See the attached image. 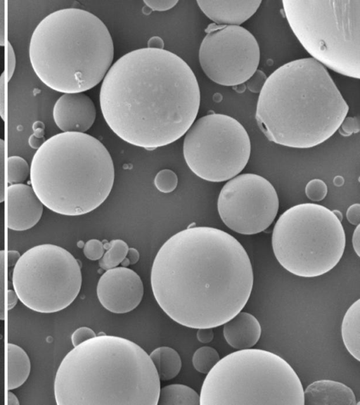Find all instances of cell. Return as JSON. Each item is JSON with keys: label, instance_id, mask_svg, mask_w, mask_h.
<instances>
[{"label": "cell", "instance_id": "obj_1", "mask_svg": "<svg viewBox=\"0 0 360 405\" xmlns=\"http://www.w3.org/2000/svg\"><path fill=\"white\" fill-rule=\"evenodd\" d=\"M150 282L155 300L173 321L191 328H213L242 311L254 276L236 238L219 229L193 226L161 246Z\"/></svg>", "mask_w": 360, "mask_h": 405}, {"label": "cell", "instance_id": "obj_2", "mask_svg": "<svg viewBox=\"0 0 360 405\" xmlns=\"http://www.w3.org/2000/svg\"><path fill=\"white\" fill-rule=\"evenodd\" d=\"M99 96L111 130L147 150L184 135L200 103L198 82L190 66L169 51L148 47L117 60L102 81Z\"/></svg>", "mask_w": 360, "mask_h": 405}, {"label": "cell", "instance_id": "obj_3", "mask_svg": "<svg viewBox=\"0 0 360 405\" xmlns=\"http://www.w3.org/2000/svg\"><path fill=\"white\" fill-rule=\"evenodd\" d=\"M348 111L349 105L326 68L305 58L281 65L266 78L255 119L269 141L309 148L330 138Z\"/></svg>", "mask_w": 360, "mask_h": 405}, {"label": "cell", "instance_id": "obj_4", "mask_svg": "<svg viewBox=\"0 0 360 405\" xmlns=\"http://www.w3.org/2000/svg\"><path fill=\"white\" fill-rule=\"evenodd\" d=\"M160 380L136 343L99 335L74 347L54 379L58 405H158Z\"/></svg>", "mask_w": 360, "mask_h": 405}, {"label": "cell", "instance_id": "obj_5", "mask_svg": "<svg viewBox=\"0 0 360 405\" xmlns=\"http://www.w3.org/2000/svg\"><path fill=\"white\" fill-rule=\"evenodd\" d=\"M113 58L112 39L104 22L77 8L45 16L29 43L35 75L46 86L63 94L84 92L98 84Z\"/></svg>", "mask_w": 360, "mask_h": 405}, {"label": "cell", "instance_id": "obj_6", "mask_svg": "<svg viewBox=\"0 0 360 405\" xmlns=\"http://www.w3.org/2000/svg\"><path fill=\"white\" fill-rule=\"evenodd\" d=\"M31 186L52 212L79 216L98 208L112 190L115 169L105 146L81 132H61L37 149L30 164Z\"/></svg>", "mask_w": 360, "mask_h": 405}, {"label": "cell", "instance_id": "obj_7", "mask_svg": "<svg viewBox=\"0 0 360 405\" xmlns=\"http://www.w3.org/2000/svg\"><path fill=\"white\" fill-rule=\"evenodd\" d=\"M200 405H304V388L281 356L245 349L220 359L207 374Z\"/></svg>", "mask_w": 360, "mask_h": 405}, {"label": "cell", "instance_id": "obj_8", "mask_svg": "<svg viewBox=\"0 0 360 405\" xmlns=\"http://www.w3.org/2000/svg\"><path fill=\"white\" fill-rule=\"evenodd\" d=\"M282 3L292 31L313 59L340 75L359 79V0Z\"/></svg>", "mask_w": 360, "mask_h": 405}, {"label": "cell", "instance_id": "obj_9", "mask_svg": "<svg viewBox=\"0 0 360 405\" xmlns=\"http://www.w3.org/2000/svg\"><path fill=\"white\" fill-rule=\"evenodd\" d=\"M346 243L341 221L332 210L315 203L294 205L281 214L271 245L278 263L304 278L322 276L341 259Z\"/></svg>", "mask_w": 360, "mask_h": 405}, {"label": "cell", "instance_id": "obj_10", "mask_svg": "<svg viewBox=\"0 0 360 405\" xmlns=\"http://www.w3.org/2000/svg\"><path fill=\"white\" fill-rule=\"evenodd\" d=\"M82 281L79 262L65 248L50 243L26 250L12 274L18 300L30 309L43 314L61 311L72 304Z\"/></svg>", "mask_w": 360, "mask_h": 405}, {"label": "cell", "instance_id": "obj_11", "mask_svg": "<svg viewBox=\"0 0 360 405\" xmlns=\"http://www.w3.org/2000/svg\"><path fill=\"white\" fill-rule=\"evenodd\" d=\"M250 153L246 129L235 118L221 113L194 121L184 139L188 167L207 181L221 182L237 176L248 164Z\"/></svg>", "mask_w": 360, "mask_h": 405}, {"label": "cell", "instance_id": "obj_12", "mask_svg": "<svg viewBox=\"0 0 360 405\" xmlns=\"http://www.w3.org/2000/svg\"><path fill=\"white\" fill-rule=\"evenodd\" d=\"M199 49L200 67L216 84L234 86L257 70L260 50L253 34L241 26L210 25Z\"/></svg>", "mask_w": 360, "mask_h": 405}, {"label": "cell", "instance_id": "obj_13", "mask_svg": "<svg viewBox=\"0 0 360 405\" xmlns=\"http://www.w3.org/2000/svg\"><path fill=\"white\" fill-rule=\"evenodd\" d=\"M278 207L274 186L264 177L251 173L229 179L217 200L221 221L229 229L243 235L266 230L274 221Z\"/></svg>", "mask_w": 360, "mask_h": 405}, {"label": "cell", "instance_id": "obj_14", "mask_svg": "<svg viewBox=\"0 0 360 405\" xmlns=\"http://www.w3.org/2000/svg\"><path fill=\"white\" fill-rule=\"evenodd\" d=\"M143 285L134 270L125 266L106 270L100 277L96 294L101 305L115 314L134 309L143 296Z\"/></svg>", "mask_w": 360, "mask_h": 405}, {"label": "cell", "instance_id": "obj_15", "mask_svg": "<svg viewBox=\"0 0 360 405\" xmlns=\"http://www.w3.org/2000/svg\"><path fill=\"white\" fill-rule=\"evenodd\" d=\"M96 115L93 101L83 92L63 94L53 108L54 122L63 132L84 133L93 125Z\"/></svg>", "mask_w": 360, "mask_h": 405}, {"label": "cell", "instance_id": "obj_16", "mask_svg": "<svg viewBox=\"0 0 360 405\" xmlns=\"http://www.w3.org/2000/svg\"><path fill=\"white\" fill-rule=\"evenodd\" d=\"M7 195L9 229L26 231L39 221L44 205L32 186L24 184H11L7 188Z\"/></svg>", "mask_w": 360, "mask_h": 405}, {"label": "cell", "instance_id": "obj_17", "mask_svg": "<svg viewBox=\"0 0 360 405\" xmlns=\"http://www.w3.org/2000/svg\"><path fill=\"white\" fill-rule=\"evenodd\" d=\"M196 2L202 13L216 25L240 26L256 13L262 1L198 0Z\"/></svg>", "mask_w": 360, "mask_h": 405}, {"label": "cell", "instance_id": "obj_18", "mask_svg": "<svg viewBox=\"0 0 360 405\" xmlns=\"http://www.w3.org/2000/svg\"><path fill=\"white\" fill-rule=\"evenodd\" d=\"M305 405H357L352 390L342 382L319 380L304 390Z\"/></svg>", "mask_w": 360, "mask_h": 405}, {"label": "cell", "instance_id": "obj_19", "mask_svg": "<svg viewBox=\"0 0 360 405\" xmlns=\"http://www.w3.org/2000/svg\"><path fill=\"white\" fill-rule=\"evenodd\" d=\"M223 325L225 340L238 350L252 347L261 337L262 328L259 321L248 312L240 311Z\"/></svg>", "mask_w": 360, "mask_h": 405}, {"label": "cell", "instance_id": "obj_20", "mask_svg": "<svg viewBox=\"0 0 360 405\" xmlns=\"http://www.w3.org/2000/svg\"><path fill=\"white\" fill-rule=\"evenodd\" d=\"M8 390L20 387L28 378L31 363L27 352L20 346L8 343Z\"/></svg>", "mask_w": 360, "mask_h": 405}, {"label": "cell", "instance_id": "obj_21", "mask_svg": "<svg viewBox=\"0 0 360 405\" xmlns=\"http://www.w3.org/2000/svg\"><path fill=\"white\" fill-rule=\"evenodd\" d=\"M341 335L348 352L360 361V300L353 302L346 311L341 325Z\"/></svg>", "mask_w": 360, "mask_h": 405}, {"label": "cell", "instance_id": "obj_22", "mask_svg": "<svg viewBox=\"0 0 360 405\" xmlns=\"http://www.w3.org/2000/svg\"><path fill=\"white\" fill-rule=\"evenodd\" d=\"M160 380L175 378L181 368L179 353L172 347L162 346L155 349L149 354Z\"/></svg>", "mask_w": 360, "mask_h": 405}, {"label": "cell", "instance_id": "obj_23", "mask_svg": "<svg viewBox=\"0 0 360 405\" xmlns=\"http://www.w3.org/2000/svg\"><path fill=\"white\" fill-rule=\"evenodd\" d=\"M158 405H200V395L191 387L172 384L160 389Z\"/></svg>", "mask_w": 360, "mask_h": 405}, {"label": "cell", "instance_id": "obj_24", "mask_svg": "<svg viewBox=\"0 0 360 405\" xmlns=\"http://www.w3.org/2000/svg\"><path fill=\"white\" fill-rule=\"evenodd\" d=\"M103 245L107 251L99 259L98 264L104 270L117 267L125 259L129 250L127 243L121 239L112 240Z\"/></svg>", "mask_w": 360, "mask_h": 405}, {"label": "cell", "instance_id": "obj_25", "mask_svg": "<svg viewBox=\"0 0 360 405\" xmlns=\"http://www.w3.org/2000/svg\"><path fill=\"white\" fill-rule=\"evenodd\" d=\"M219 359V354L214 348L203 346L197 349L194 352L192 364L197 371L207 374Z\"/></svg>", "mask_w": 360, "mask_h": 405}, {"label": "cell", "instance_id": "obj_26", "mask_svg": "<svg viewBox=\"0 0 360 405\" xmlns=\"http://www.w3.org/2000/svg\"><path fill=\"white\" fill-rule=\"evenodd\" d=\"M30 167L27 162L18 155L9 156L7 159V179L8 184H22L30 176Z\"/></svg>", "mask_w": 360, "mask_h": 405}, {"label": "cell", "instance_id": "obj_27", "mask_svg": "<svg viewBox=\"0 0 360 405\" xmlns=\"http://www.w3.org/2000/svg\"><path fill=\"white\" fill-rule=\"evenodd\" d=\"M154 184L159 191L165 193H170L176 188L178 177L172 170L164 169L157 173Z\"/></svg>", "mask_w": 360, "mask_h": 405}, {"label": "cell", "instance_id": "obj_28", "mask_svg": "<svg viewBox=\"0 0 360 405\" xmlns=\"http://www.w3.org/2000/svg\"><path fill=\"white\" fill-rule=\"evenodd\" d=\"M328 193L326 184L321 179H314L309 181L305 186L307 197L314 202L323 200Z\"/></svg>", "mask_w": 360, "mask_h": 405}, {"label": "cell", "instance_id": "obj_29", "mask_svg": "<svg viewBox=\"0 0 360 405\" xmlns=\"http://www.w3.org/2000/svg\"><path fill=\"white\" fill-rule=\"evenodd\" d=\"M84 256L92 261L100 259L104 254V245L97 239L88 240L83 247Z\"/></svg>", "mask_w": 360, "mask_h": 405}, {"label": "cell", "instance_id": "obj_30", "mask_svg": "<svg viewBox=\"0 0 360 405\" xmlns=\"http://www.w3.org/2000/svg\"><path fill=\"white\" fill-rule=\"evenodd\" d=\"M33 133L28 139V143L32 148L38 149L46 141L44 137V124L41 121H36L32 124Z\"/></svg>", "mask_w": 360, "mask_h": 405}, {"label": "cell", "instance_id": "obj_31", "mask_svg": "<svg viewBox=\"0 0 360 405\" xmlns=\"http://www.w3.org/2000/svg\"><path fill=\"white\" fill-rule=\"evenodd\" d=\"M359 120L356 117H345L338 128L339 133L343 136H349L359 131Z\"/></svg>", "mask_w": 360, "mask_h": 405}, {"label": "cell", "instance_id": "obj_32", "mask_svg": "<svg viewBox=\"0 0 360 405\" xmlns=\"http://www.w3.org/2000/svg\"><path fill=\"white\" fill-rule=\"evenodd\" d=\"M95 332L90 328L82 326L77 328L71 335V342L74 347L96 336Z\"/></svg>", "mask_w": 360, "mask_h": 405}, {"label": "cell", "instance_id": "obj_33", "mask_svg": "<svg viewBox=\"0 0 360 405\" xmlns=\"http://www.w3.org/2000/svg\"><path fill=\"white\" fill-rule=\"evenodd\" d=\"M266 75L262 70H257L246 82L247 88L252 93H259L266 80Z\"/></svg>", "mask_w": 360, "mask_h": 405}, {"label": "cell", "instance_id": "obj_34", "mask_svg": "<svg viewBox=\"0 0 360 405\" xmlns=\"http://www.w3.org/2000/svg\"><path fill=\"white\" fill-rule=\"evenodd\" d=\"M5 254L4 250H0V320L5 318L4 310V260Z\"/></svg>", "mask_w": 360, "mask_h": 405}, {"label": "cell", "instance_id": "obj_35", "mask_svg": "<svg viewBox=\"0 0 360 405\" xmlns=\"http://www.w3.org/2000/svg\"><path fill=\"white\" fill-rule=\"evenodd\" d=\"M143 3L153 11H165L176 6L178 0H144Z\"/></svg>", "mask_w": 360, "mask_h": 405}, {"label": "cell", "instance_id": "obj_36", "mask_svg": "<svg viewBox=\"0 0 360 405\" xmlns=\"http://www.w3.org/2000/svg\"><path fill=\"white\" fill-rule=\"evenodd\" d=\"M4 155L5 142L0 138V203L4 200Z\"/></svg>", "mask_w": 360, "mask_h": 405}, {"label": "cell", "instance_id": "obj_37", "mask_svg": "<svg viewBox=\"0 0 360 405\" xmlns=\"http://www.w3.org/2000/svg\"><path fill=\"white\" fill-rule=\"evenodd\" d=\"M8 51H7V68H8V80L10 81L12 78L16 66V56L11 44L8 41Z\"/></svg>", "mask_w": 360, "mask_h": 405}, {"label": "cell", "instance_id": "obj_38", "mask_svg": "<svg viewBox=\"0 0 360 405\" xmlns=\"http://www.w3.org/2000/svg\"><path fill=\"white\" fill-rule=\"evenodd\" d=\"M346 217L347 221L352 225H358L360 223V205L355 203L350 205L347 210Z\"/></svg>", "mask_w": 360, "mask_h": 405}, {"label": "cell", "instance_id": "obj_39", "mask_svg": "<svg viewBox=\"0 0 360 405\" xmlns=\"http://www.w3.org/2000/svg\"><path fill=\"white\" fill-rule=\"evenodd\" d=\"M196 337L201 343H209L214 338V333L212 328H198Z\"/></svg>", "mask_w": 360, "mask_h": 405}, {"label": "cell", "instance_id": "obj_40", "mask_svg": "<svg viewBox=\"0 0 360 405\" xmlns=\"http://www.w3.org/2000/svg\"><path fill=\"white\" fill-rule=\"evenodd\" d=\"M0 117L5 120V73L0 75Z\"/></svg>", "mask_w": 360, "mask_h": 405}, {"label": "cell", "instance_id": "obj_41", "mask_svg": "<svg viewBox=\"0 0 360 405\" xmlns=\"http://www.w3.org/2000/svg\"><path fill=\"white\" fill-rule=\"evenodd\" d=\"M5 44V1L0 0V46Z\"/></svg>", "mask_w": 360, "mask_h": 405}, {"label": "cell", "instance_id": "obj_42", "mask_svg": "<svg viewBox=\"0 0 360 405\" xmlns=\"http://www.w3.org/2000/svg\"><path fill=\"white\" fill-rule=\"evenodd\" d=\"M352 246L355 253L360 256V229L359 224L356 225L352 236Z\"/></svg>", "mask_w": 360, "mask_h": 405}, {"label": "cell", "instance_id": "obj_43", "mask_svg": "<svg viewBox=\"0 0 360 405\" xmlns=\"http://www.w3.org/2000/svg\"><path fill=\"white\" fill-rule=\"evenodd\" d=\"M128 260L129 264H136L139 259V252L135 248H129L127 255L125 257Z\"/></svg>", "mask_w": 360, "mask_h": 405}, {"label": "cell", "instance_id": "obj_44", "mask_svg": "<svg viewBox=\"0 0 360 405\" xmlns=\"http://www.w3.org/2000/svg\"><path fill=\"white\" fill-rule=\"evenodd\" d=\"M148 47L150 49H162L164 46V42L160 37H153L148 40Z\"/></svg>", "mask_w": 360, "mask_h": 405}, {"label": "cell", "instance_id": "obj_45", "mask_svg": "<svg viewBox=\"0 0 360 405\" xmlns=\"http://www.w3.org/2000/svg\"><path fill=\"white\" fill-rule=\"evenodd\" d=\"M18 297L14 290H8V310L12 309L18 302Z\"/></svg>", "mask_w": 360, "mask_h": 405}, {"label": "cell", "instance_id": "obj_46", "mask_svg": "<svg viewBox=\"0 0 360 405\" xmlns=\"http://www.w3.org/2000/svg\"><path fill=\"white\" fill-rule=\"evenodd\" d=\"M20 255L17 250H8V266H15L17 261L18 260Z\"/></svg>", "mask_w": 360, "mask_h": 405}, {"label": "cell", "instance_id": "obj_47", "mask_svg": "<svg viewBox=\"0 0 360 405\" xmlns=\"http://www.w3.org/2000/svg\"><path fill=\"white\" fill-rule=\"evenodd\" d=\"M8 404L9 405H19L20 402L18 397L10 390L8 392Z\"/></svg>", "mask_w": 360, "mask_h": 405}, {"label": "cell", "instance_id": "obj_48", "mask_svg": "<svg viewBox=\"0 0 360 405\" xmlns=\"http://www.w3.org/2000/svg\"><path fill=\"white\" fill-rule=\"evenodd\" d=\"M345 179L341 176H337L333 179V184L336 186H342L344 184Z\"/></svg>", "mask_w": 360, "mask_h": 405}, {"label": "cell", "instance_id": "obj_49", "mask_svg": "<svg viewBox=\"0 0 360 405\" xmlns=\"http://www.w3.org/2000/svg\"><path fill=\"white\" fill-rule=\"evenodd\" d=\"M335 215L340 220L342 219V214L339 210H332Z\"/></svg>", "mask_w": 360, "mask_h": 405}]
</instances>
